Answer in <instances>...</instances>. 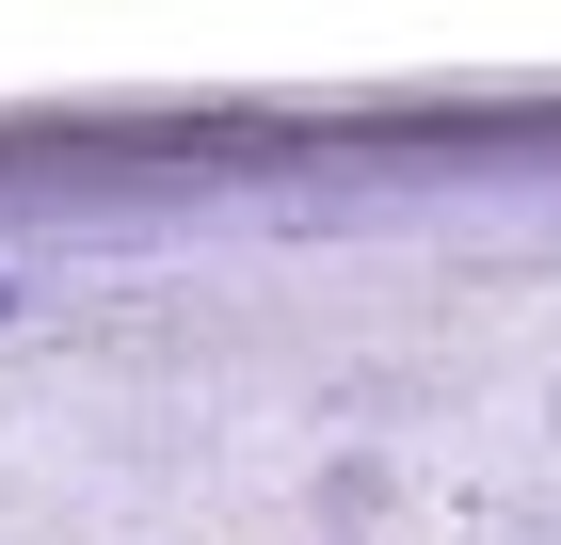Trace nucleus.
<instances>
[{
  "label": "nucleus",
  "instance_id": "f257e3e1",
  "mask_svg": "<svg viewBox=\"0 0 561 545\" xmlns=\"http://www.w3.org/2000/svg\"><path fill=\"white\" fill-rule=\"evenodd\" d=\"M0 321H16V273H0Z\"/></svg>",
  "mask_w": 561,
  "mask_h": 545
},
{
  "label": "nucleus",
  "instance_id": "f03ea898",
  "mask_svg": "<svg viewBox=\"0 0 561 545\" xmlns=\"http://www.w3.org/2000/svg\"><path fill=\"white\" fill-rule=\"evenodd\" d=\"M546 418H561V401H546Z\"/></svg>",
  "mask_w": 561,
  "mask_h": 545
}]
</instances>
